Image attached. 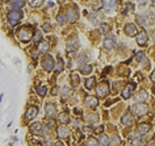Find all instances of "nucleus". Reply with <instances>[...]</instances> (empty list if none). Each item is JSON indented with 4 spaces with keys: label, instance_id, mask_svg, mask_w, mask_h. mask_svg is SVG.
<instances>
[{
    "label": "nucleus",
    "instance_id": "20e7f679",
    "mask_svg": "<svg viewBox=\"0 0 155 146\" xmlns=\"http://www.w3.org/2000/svg\"><path fill=\"white\" fill-rule=\"evenodd\" d=\"M132 112L137 116H145L148 112V107L146 104H134L132 107Z\"/></svg>",
    "mask_w": 155,
    "mask_h": 146
},
{
    "label": "nucleus",
    "instance_id": "c03bdc74",
    "mask_svg": "<svg viewBox=\"0 0 155 146\" xmlns=\"http://www.w3.org/2000/svg\"><path fill=\"white\" fill-rule=\"evenodd\" d=\"M72 124H74L75 128H80V126H82V125H80V124H82L80 120H74V121H72Z\"/></svg>",
    "mask_w": 155,
    "mask_h": 146
},
{
    "label": "nucleus",
    "instance_id": "aec40b11",
    "mask_svg": "<svg viewBox=\"0 0 155 146\" xmlns=\"http://www.w3.org/2000/svg\"><path fill=\"white\" fill-rule=\"evenodd\" d=\"M135 101L137 103H143L146 99H147V92H146L145 90H141L139 92H137L135 93Z\"/></svg>",
    "mask_w": 155,
    "mask_h": 146
},
{
    "label": "nucleus",
    "instance_id": "4468645a",
    "mask_svg": "<svg viewBox=\"0 0 155 146\" xmlns=\"http://www.w3.org/2000/svg\"><path fill=\"white\" fill-rule=\"evenodd\" d=\"M147 41H148V38H147V33L146 32H141L139 34H137V44L139 46H145L147 44Z\"/></svg>",
    "mask_w": 155,
    "mask_h": 146
},
{
    "label": "nucleus",
    "instance_id": "f704fd0d",
    "mask_svg": "<svg viewBox=\"0 0 155 146\" xmlns=\"http://www.w3.org/2000/svg\"><path fill=\"white\" fill-rule=\"evenodd\" d=\"M66 20H67V19H66V16L63 13H58V15H57V23L60 24V25H63V24L66 23Z\"/></svg>",
    "mask_w": 155,
    "mask_h": 146
},
{
    "label": "nucleus",
    "instance_id": "393cba45",
    "mask_svg": "<svg viewBox=\"0 0 155 146\" xmlns=\"http://www.w3.org/2000/svg\"><path fill=\"white\" fill-rule=\"evenodd\" d=\"M132 123H133V117L130 113H126L121 117V124H122V125H130Z\"/></svg>",
    "mask_w": 155,
    "mask_h": 146
},
{
    "label": "nucleus",
    "instance_id": "b1692460",
    "mask_svg": "<svg viewBox=\"0 0 155 146\" xmlns=\"http://www.w3.org/2000/svg\"><path fill=\"white\" fill-rule=\"evenodd\" d=\"M95 84H96V78L95 77H91V78H88L87 80H86L84 86H86L87 90H92V88H95Z\"/></svg>",
    "mask_w": 155,
    "mask_h": 146
},
{
    "label": "nucleus",
    "instance_id": "2f4dec72",
    "mask_svg": "<svg viewBox=\"0 0 155 146\" xmlns=\"http://www.w3.org/2000/svg\"><path fill=\"white\" fill-rule=\"evenodd\" d=\"M137 23L139 24V25H146V24L148 23L147 21V16H143V15H141V16H137Z\"/></svg>",
    "mask_w": 155,
    "mask_h": 146
},
{
    "label": "nucleus",
    "instance_id": "2eb2a0df",
    "mask_svg": "<svg viewBox=\"0 0 155 146\" xmlns=\"http://www.w3.org/2000/svg\"><path fill=\"white\" fill-rule=\"evenodd\" d=\"M38 115V108L37 107H29L26 109V113H25V118L26 120H32Z\"/></svg>",
    "mask_w": 155,
    "mask_h": 146
},
{
    "label": "nucleus",
    "instance_id": "cd10ccee",
    "mask_svg": "<svg viewBox=\"0 0 155 146\" xmlns=\"http://www.w3.org/2000/svg\"><path fill=\"white\" fill-rule=\"evenodd\" d=\"M32 41L34 42V44H39V42L42 41V33L39 32V30H37V32L33 34V37H32Z\"/></svg>",
    "mask_w": 155,
    "mask_h": 146
},
{
    "label": "nucleus",
    "instance_id": "a211bd4d",
    "mask_svg": "<svg viewBox=\"0 0 155 146\" xmlns=\"http://www.w3.org/2000/svg\"><path fill=\"white\" fill-rule=\"evenodd\" d=\"M49 49H50V45H49V42L45 41V39H42L39 44H37V51L46 53V51H49Z\"/></svg>",
    "mask_w": 155,
    "mask_h": 146
},
{
    "label": "nucleus",
    "instance_id": "79ce46f5",
    "mask_svg": "<svg viewBox=\"0 0 155 146\" xmlns=\"http://www.w3.org/2000/svg\"><path fill=\"white\" fill-rule=\"evenodd\" d=\"M42 28H44L45 32H50V30H51V25L46 23V24H44V26H42Z\"/></svg>",
    "mask_w": 155,
    "mask_h": 146
},
{
    "label": "nucleus",
    "instance_id": "f257e3e1",
    "mask_svg": "<svg viewBox=\"0 0 155 146\" xmlns=\"http://www.w3.org/2000/svg\"><path fill=\"white\" fill-rule=\"evenodd\" d=\"M23 11H20V9H12L8 12V23H9V25L12 26H16L17 24L21 21V19H23Z\"/></svg>",
    "mask_w": 155,
    "mask_h": 146
},
{
    "label": "nucleus",
    "instance_id": "412c9836",
    "mask_svg": "<svg viewBox=\"0 0 155 146\" xmlns=\"http://www.w3.org/2000/svg\"><path fill=\"white\" fill-rule=\"evenodd\" d=\"M101 4L107 12L116 9V7H117V1H101Z\"/></svg>",
    "mask_w": 155,
    "mask_h": 146
},
{
    "label": "nucleus",
    "instance_id": "39448f33",
    "mask_svg": "<svg viewBox=\"0 0 155 146\" xmlns=\"http://www.w3.org/2000/svg\"><path fill=\"white\" fill-rule=\"evenodd\" d=\"M42 67L46 70V71H51V70L54 69V59H53V57L46 54V55L42 58Z\"/></svg>",
    "mask_w": 155,
    "mask_h": 146
},
{
    "label": "nucleus",
    "instance_id": "72a5a7b5",
    "mask_svg": "<svg viewBox=\"0 0 155 146\" xmlns=\"http://www.w3.org/2000/svg\"><path fill=\"white\" fill-rule=\"evenodd\" d=\"M84 146H97V141L93 137H90V138L84 142Z\"/></svg>",
    "mask_w": 155,
    "mask_h": 146
},
{
    "label": "nucleus",
    "instance_id": "49530a36",
    "mask_svg": "<svg viewBox=\"0 0 155 146\" xmlns=\"http://www.w3.org/2000/svg\"><path fill=\"white\" fill-rule=\"evenodd\" d=\"M118 142H120V138H118V137H114L113 139H111V144H113V145L118 144Z\"/></svg>",
    "mask_w": 155,
    "mask_h": 146
},
{
    "label": "nucleus",
    "instance_id": "f03ea898",
    "mask_svg": "<svg viewBox=\"0 0 155 146\" xmlns=\"http://www.w3.org/2000/svg\"><path fill=\"white\" fill-rule=\"evenodd\" d=\"M17 36H19L20 41L23 42H29L30 39L33 37V30L29 28V26H25V28H21L19 30V33H17Z\"/></svg>",
    "mask_w": 155,
    "mask_h": 146
},
{
    "label": "nucleus",
    "instance_id": "423d86ee",
    "mask_svg": "<svg viewBox=\"0 0 155 146\" xmlns=\"http://www.w3.org/2000/svg\"><path fill=\"white\" fill-rule=\"evenodd\" d=\"M45 113H46V116L49 118H54L58 115V111H57V107L55 104H53V103H47L46 105H45Z\"/></svg>",
    "mask_w": 155,
    "mask_h": 146
},
{
    "label": "nucleus",
    "instance_id": "dca6fc26",
    "mask_svg": "<svg viewBox=\"0 0 155 146\" xmlns=\"http://www.w3.org/2000/svg\"><path fill=\"white\" fill-rule=\"evenodd\" d=\"M133 91H134V84H127L125 88L122 90V97L124 99H129L133 95Z\"/></svg>",
    "mask_w": 155,
    "mask_h": 146
},
{
    "label": "nucleus",
    "instance_id": "58836bf2",
    "mask_svg": "<svg viewBox=\"0 0 155 146\" xmlns=\"http://www.w3.org/2000/svg\"><path fill=\"white\" fill-rule=\"evenodd\" d=\"M145 58H146V55H145L143 51H139V53L135 55V59L138 61V62H142V61H145Z\"/></svg>",
    "mask_w": 155,
    "mask_h": 146
},
{
    "label": "nucleus",
    "instance_id": "c756f323",
    "mask_svg": "<svg viewBox=\"0 0 155 146\" xmlns=\"http://www.w3.org/2000/svg\"><path fill=\"white\" fill-rule=\"evenodd\" d=\"M70 78H71V82H72V84H74L75 87L79 86V83H80V78H79V75L76 74V72H72Z\"/></svg>",
    "mask_w": 155,
    "mask_h": 146
},
{
    "label": "nucleus",
    "instance_id": "f3484780",
    "mask_svg": "<svg viewBox=\"0 0 155 146\" xmlns=\"http://www.w3.org/2000/svg\"><path fill=\"white\" fill-rule=\"evenodd\" d=\"M87 62H88V55L86 53H79L78 54V57H76V63L79 66H84V65H87Z\"/></svg>",
    "mask_w": 155,
    "mask_h": 146
},
{
    "label": "nucleus",
    "instance_id": "f8f14e48",
    "mask_svg": "<svg viewBox=\"0 0 155 146\" xmlns=\"http://www.w3.org/2000/svg\"><path fill=\"white\" fill-rule=\"evenodd\" d=\"M78 47H79V39L78 38H71L67 41V50L70 51V53L76 51Z\"/></svg>",
    "mask_w": 155,
    "mask_h": 146
},
{
    "label": "nucleus",
    "instance_id": "6ab92c4d",
    "mask_svg": "<svg viewBox=\"0 0 155 146\" xmlns=\"http://www.w3.org/2000/svg\"><path fill=\"white\" fill-rule=\"evenodd\" d=\"M60 95H62V99H68V97L72 95V90H71V87H68V86H63L62 88H60Z\"/></svg>",
    "mask_w": 155,
    "mask_h": 146
},
{
    "label": "nucleus",
    "instance_id": "7ed1b4c3",
    "mask_svg": "<svg viewBox=\"0 0 155 146\" xmlns=\"http://www.w3.org/2000/svg\"><path fill=\"white\" fill-rule=\"evenodd\" d=\"M109 91H111V88H109L108 82H105V80L101 82V83L96 87V93H97L96 97H105L109 93Z\"/></svg>",
    "mask_w": 155,
    "mask_h": 146
},
{
    "label": "nucleus",
    "instance_id": "ea45409f",
    "mask_svg": "<svg viewBox=\"0 0 155 146\" xmlns=\"http://www.w3.org/2000/svg\"><path fill=\"white\" fill-rule=\"evenodd\" d=\"M103 130H104V126L100 125V126H95V128H93L92 132H95V133H103Z\"/></svg>",
    "mask_w": 155,
    "mask_h": 146
},
{
    "label": "nucleus",
    "instance_id": "de8ad7c7",
    "mask_svg": "<svg viewBox=\"0 0 155 146\" xmlns=\"http://www.w3.org/2000/svg\"><path fill=\"white\" fill-rule=\"evenodd\" d=\"M32 57H33V58H37V57H38V51L37 50H33L32 51Z\"/></svg>",
    "mask_w": 155,
    "mask_h": 146
},
{
    "label": "nucleus",
    "instance_id": "bb28decb",
    "mask_svg": "<svg viewBox=\"0 0 155 146\" xmlns=\"http://www.w3.org/2000/svg\"><path fill=\"white\" fill-rule=\"evenodd\" d=\"M9 4L13 8H16V9H20V8H23L25 5V1H23V0H13V1H9Z\"/></svg>",
    "mask_w": 155,
    "mask_h": 146
},
{
    "label": "nucleus",
    "instance_id": "1a4fd4ad",
    "mask_svg": "<svg viewBox=\"0 0 155 146\" xmlns=\"http://www.w3.org/2000/svg\"><path fill=\"white\" fill-rule=\"evenodd\" d=\"M30 132L34 133L36 136H39V137L44 136V129H42L41 123H32L30 124Z\"/></svg>",
    "mask_w": 155,
    "mask_h": 146
},
{
    "label": "nucleus",
    "instance_id": "5701e85b",
    "mask_svg": "<svg viewBox=\"0 0 155 146\" xmlns=\"http://www.w3.org/2000/svg\"><path fill=\"white\" fill-rule=\"evenodd\" d=\"M99 145L100 146H109V145H111V137L103 134L99 138Z\"/></svg>",
    "mask_w": 155,
    "mask_h": 146
},
{
    "label": "nucleus",
    "instance_id": "09e8293b",
    "mask_svg": "<svg viewBox=\"0 0 155 146\" xmlns=\"http://www.w3.org/2000/svg\"><path fill=\"white\" fill-rule=\"evenodd\" d=\"M146 146H155V142H154V139H151V141L148 142V144L146 145Z\"/></svg>",
    "mask_w": 155,
    "mask_h": 146
},
{
    "label": "nucleus",
    "instance_id": "c9c22d12",
    "mask_svg": "<svg viewBox=\"0 0 155 146\" xmlns=\"http://www.w3.org/2000/svg\"><path fill=\"white\" fill-rule=\"evenodd\" d=\"M99 30H100V33L105 34V33H108V30H109V25H108V24H101V25H100V28H99Z\"/></svg>",
    "mask_w": 155,
    "mask_h": 146
},
{
    "label": "nucleus",
    "instance_id": "a878e982",
    "mask_svg": "<svg viewBox=\"0 0 155 146\" xmlns=\"http://www.w3.org/2000/svg\"><path fill=\"white\" fill-rule=\"evenodd\" d=\"M79 72H80V74H84V75L91 74V72H92V66H91V65L82 66V67H79Z\"/></svg>",
    "mask_w": 155,
    "mask_h": 146
},
{
    "label": "nucleus",
    "instance_id": "7c9ffc66",
    "mask_svg": "<svg viewBox=\"0 0 155 146\" xmlns=\"http://www.w3.org/2000/svg\"><path fill=\"white\" fill-rule=\"evenodd\" d=\"M44 123H45V125H46V128H49V129L55 128V120H54V118H46Z\"/></svg>",
    "mask_w": 155,
    "mask_h": 146
},
{
    "label": "nucleus",
    "instance_id": "a18cd8bd",
    "mask_svg": "<svg viewBox=\"0 0 155 146\" xmlns=\"http://www.w3.org/2000/svg\"><path fill=\"white\" fill-rule=\"evenodd\" d=\"M82 130H83L84 133H91V132H92V129H91L90 126H83V128H82Z\"/></svg>",
    "mask_w": 155,
    "mask_h": 146
},
{
    "label": "nucleus",
    "instance_id": "e433bc0d",
    "mask_svg": "<svg viewBox=\"0 0 155 146\" xmlns=\"http://www.w3.org/2000/svg\"><path fill=\"white\" fill-rule=\"evenodd\" d=\"M132 145L133 146H142V139L139 138V137H135V138H133Z\"/></svg>",
    "mask_w": 155,
    "mask_h": 146
},
{
    "label": "nucleus",
    "instance_id": "c85d7f7f",
    "mask_svg": "<svg viewBox=\"0 0 155 146\" xmlns=\"http://www.w3.org/2000/svg\"><path fill=\"white\" fill-rule=\"evenodd\" d=\"M58 118H59L60 124H63V125L68 124V121H70V118H68V115H67V113H59V115H58Z\"/></svg>",
    "mask_w": 155,
    "mask_h": 146
},
{
    "label": "nucleus",
    "instance_id": "4be33fe9",
    "mask_svg": "<svg viewBox=\"0 0 155 146\" xmlns=\"http://www.w3.org/2000/svg\"><path fill=\"white\" fill-rule=\"evenodd\" d=\"M148 125L147 124H139L138 126H137V133H138L139 136H142V134H146V133L148 132Z\"/></svg>",
    "mask_w": 155,
    "mask_h": 146
},
{
    "label": "nucleus",
    "instance_id": "0eeeda50",
    "mask_svg": "<svg viewBox=\"0 0 155 146\" xmlns=\"http://www.w3.org/2000/svg\"><path fill=\"white\" fill-rule=\"evenodd\" d=\"M117 45V41H116V37L113 34H108L107 37L104 38V47L108 49V50H112L114 49Z\"/></svg>",
    "mask_w": 155,
    "mask_h": 146
},
{
    "label": "nucleus",
    "instance_id": "a19ab883",
    "mask_svg": "<svg viewBox=\"0 0 155 146\" xmlns=\"http://www.w3.org/2000/svg\"><path fill=\"white\" fill-rule=\"evenodd\" d=\"M29 4L32 7H39V5L44 4V1H41V0H38V1H29Z\"/></svg>",
    "mask_w": 155,
    "mask_h": 146
},
{
    "label": "nucleus",
    "instance_id": "8fccbe9b",
    "mask_svg": "<svg viewBox=\"0 0 155 146\" xmlns=\"http://www.w3.org/2000/svg\"><path fill=\"white\" fill-rule=\"evenodd\" d=\"M155 80V74L154 72H151V82H154Z\"/></svg>",
    "mask_w": 155,
    "mask_h": 146
},
{
    "label": "nucleus",
    "instance_id": "6e6552de",
    "mask_svg": "<svg viewBox=\"0 0 155 146\" xmlns=\"http://www.w3.org/2000/svg\"><path fill=\"white\" fill-rule=\"evenodd\" d=\"M65 16H66V19H67V21H70V23H75V21L79 19L78 8H68Z\"/></svg>",
    "mask_w": 155,
    "mask_h": 146
},
{
    "label": "nucleus",
    "instance_id": "473e14b6",
    "mask_svg": "<svg viewBox=\"0 0 155 146\" xmlns=\"http://www.w3.org/2000/svg\"><path fill=\"white\" fill-rule=\"evenodd\" d=\"M37 93L39 96H45L47 93V88L45 86H38L37 87Z\"/></svg>",
    "mask_w": 155,
    "mask_h": 146
},
{
    "label": "nucleus",
    "instance_id": "9d476101",
    "mask_svg": "<svg viewBox=\"0 0 155 146\" xmlns=\"http://www.w3.org/2000/svg\"><path fill=\"white\" fill-rule=\"evenodd\" d=\"M84 103H86L87 107L96 108L97 105H99V99H97L96 96H87L86 99H84Z\"/></svg>",
    "mask_w": 155,
    "mask_h": 146
},
{
    "label": "nucleus",
    "instance_id": "37998d69",
    "mask_svg": "<svg viewBox=\"0 0 155 146\" xmlns=\"http://www.w3.org/2000/svg\"><path fill=\"white\" fill-rule=\"evenodd\" d=\"M90 20L92 24H96L97 23V17L95 16V15H90Z\"/></svg>",
    "mask_w": 155,
    "mask_h": 146
},
{
    "label": "nucleus",
    "instance_id": "3c124183",
    "mask_svg": "<svg viewBox=\"0 0 155 146\" xmlns=\"http://www.w3.org/2000/svg\"><path fill=\"white\" fill-rule=\"evenodd\" d=\"M47 5H49V7H53L54 3H53V1H49V3H47Z\"/></svg>",
    "mask_w": 155,
    "mask_h": 146
},
{
    "label": "nucleus",
    "instance_id": "ddd939ff",
    "mask_svg": "<svg viewBox=\"0 0 155 146\" xmlns=\"http://www.w3.org/2000/svg\"><path fill=\"white\" fill-rule=\"evenodd\" d=\"M125 33L129 37H133V36H137L138 34V29H137V26L134 24H127L125 26Z\"/></svg>",
    "mask_w": 155,
    "mask_h": 146
},
{
    "label": "nucleus",
    "instance_id": "9b49d317",
    "mask_svg": "<svg viewBox=\"0 0 155 146\" xmlns=\"http://www.w3.org/2000/svg\"><path fill=\"white\" fill-rule=\"evenodd\" d=\"M57 134H58L59 138H67V137L70 136V129L67 126L60 125V126L57 128Z\"/></svg>",
    "mask_w": 155,
    "mask_h": 146
},
{
    "label": "nucleus",
    "instance_id": "4c0bfd02",
    "mask_svg": "<svg viewBox=\"0 0 155 146\" xmlns=\"http://www.w3.org/2000/svg\"><path fill=\"white\" fill-rule=\"evenodd\" d=\"M63 70V59L62 58H58V66L55 67V71L57 72H60Z\"/></svg>",
    "mask_w": 155,
    "mask_h": 146
}]
</instances>
